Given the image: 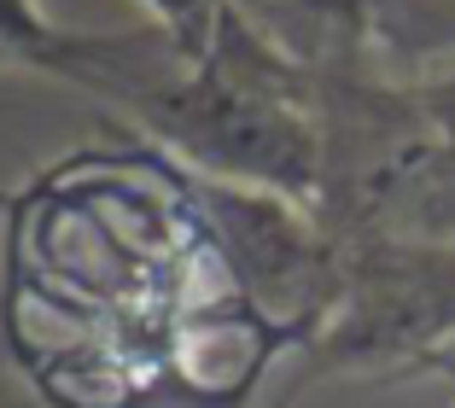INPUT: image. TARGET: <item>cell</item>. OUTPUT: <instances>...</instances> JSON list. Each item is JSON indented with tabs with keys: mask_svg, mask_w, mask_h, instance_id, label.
Here are the masks:
<instances>
[{
	"mask_svg": "<svg viewBox=\"0 0 455 408\" xmlns=\"http://www.w3.org/2000/svg\"><path fill=\"white\" fill-rule=\"evenodd\" d=\"M188 170L286 193L315 211L322 134L309 106V65L292 59L240 0H222L199 65H181L140 111Z\"/></svg>",
	"mask_w": 455,
	"mask_h": 408,
	"instance_id": "obj_1",
	"label": "cell"
},
{
	"mask_svg": "<svg viewBox=\"0 0 455 408\" xmlns=\"http://www.w3.org/2000/svg\"><path fill=\"white\" fill-rule=\"evenodd\" d=\"M455 344V245L345 239L322 327L298 350L292 391L333 373H415Z\"/></svg>",
	"mask_w": 455,
	"mask_h": 408,
	"instance_id": "obj_2",
	"label": "cell"
},
{
	"mask_svg": "<svg viewBox=\"0 0 455 408\" xmlns=\"http://www.w3.org/2000/svg\"><path fill=\"white\" fill-rule=\"evenodd\" d=\"M432 111V152L415 170L409 193L397 198V216L379 239H432V245H455V70H432L420 76Z\"/></svg>",
	"mask_w": 455,
	"mask_h": 408,
	"instance_id": "obj_3",
	"label": "cell"
},
{
	"mask_svg": "<svg viewBox=\"0 0 455 408\" xmlns=\"http://www.w3.org/2000/svg\"><path fill=\"white\" fill-rule=\"evenodd\" d=\"M374 53L386 70H455V0H374Z\"/></svg>",
	"mask_w": 455,
	"mask_h": 408,
	"instance_id": "obj_4",
	"label": "cell"
},
{
	"mask_svg": "<svg viewBox=\"0 0 455 408\" xmlns=\"http://www.w3.org/2000/svg\"><path fill=\"white\" fill-rule=\"evenodd\" d=\"M147 12H152V24L175 41V53L188 59V65H199L211 36H216L222 0H147Z\"/></svg>",
	"mask_w": 455,
	"mask_h": 408,
	"instance_id": "obj_5",
	"label": "cell"
},
{
	"mask_svg": "<svg viewBox=\"0 0 455 408\" xmlns=\"http://www.w3.org/2000/svg\"><path fill=\"white\" fill-rule=\"evenodd\" d=\"M415 373H443V380H455V344H443V350H432V356L420 362Z\"/></svg>",
	"mask_w": 455,
	"mask_h": 408,
	"instance_id": "obj_6",
	"label": "cell"
}]
</instances>
